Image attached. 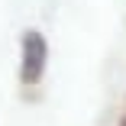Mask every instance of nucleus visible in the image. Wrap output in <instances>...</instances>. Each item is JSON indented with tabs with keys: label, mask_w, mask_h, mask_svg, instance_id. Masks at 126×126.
<instances>
[{
	"label": "nucleus",
	"mask_w": 126,
	"mask_h": 126,
	"mask_svg": "<svg viewBox=\"0 0 126 126\" xmlns=\"http://www.w3.org/2000/svg\"><path fill=\"white\" fill-rule=\"evenodd\" d=\"M45 62H48V45H45V36L29 29L23 36V62H19V81L32 87L42 81L45 74Z\"/></svg>",
	"instance_id": "1"
}]
</instances>
